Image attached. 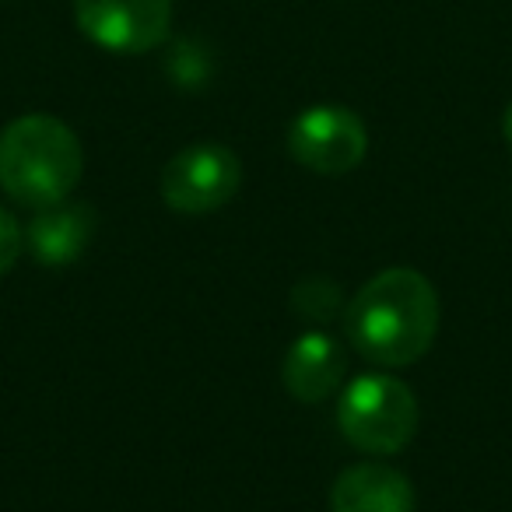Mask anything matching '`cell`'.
Here are the masks:
<instances>
[{
  "instance_id": "cell-9",
  "label": "cell",
  "mask_w": 512,
  "mask_h": 512,
  "mask_svg": "<svg viewBox=\"0 0 512 512\" xmlns=\"http://www.w3.org/2000/svg\"><path fill=\"white\" fill-rule=\"evenodd\" d=\"M414 488L390 463L365 460L341 470L330 488L334 512H414Z\"/></svg>"
},
{
  "instance_id": "cell-5",
  "label": "cell",
  "mask_w": 512,
  "mask_h": 512,
  "mask_svg": "<svg viewBox=\"0 0 512 512\" xmlns=\"http://www.w3.org/2000/svg\"><path fill=\"white\" fill-rule=\"evenodd\" d=\"M288 151L316 176H344L358 169L369 151V130L362 116L344 106H313L288 127Z\"/></svg>"
},
{
  "instance_id": "cell-4",
  "label": "cell",
  "mask_w": 512,
  "mask_h": 512,
  "mask_svg": "<svg viewBox=\"0 0 512 512\" xmlns=\"http://www.w3.org/2000/svg\"><path fill=\"white\" fill-rule=\"evenodd\" d=\"M242 165L225 144H190L162 169V200L176 214H211L239 193Z\"/></svg>"
},
{
  "instance_id": "cell-7",
  "label": "cell",
  "mask_w": 512,
  "mask_h": 512,
  "mask_svg": "<svg viewBox=\"0 0 512 512\" xmlns=\"http://www.w3.org/2000/svg\"><path fill=\"white\" fill-rule=\"evenodd\" d=\"M348 372L341 344L323 330H309L288 348L285 365H281V383L299 404H323L334 397Z\"/></svg>"
},
{
  "instance_id": "cell-10",
  "label": "cell",
  "mask_w": 512,
  "mask_h": 512,
  "mask_svg": "<svg viewBox=\"0 0 512 512\" xmlns=\"http://www.w3.org/2000/svg\"><path fill=\"white\" fill-rule=\"evenodd\" d=\"M292 309L309 323H330L337 320V313L344 309L341 302V285L330 278H306L302 285H295L292 292Z\"/></svg>"
},
{
  "instance_id": "cell-3",
  "label": "cell",
  "mask_w": 512,
  "mask_h": 512,
  "mask_svg": "<svg viewBox=\"0 0 512 512\" xmlns=\"http://www.w3.org/2000/svg\"><path fill=\"white\" fill-rule=\"evenodd\" d=\"M418 400L404 379L390 372H365L351 379L337 404L341 435L369 456H393L418 432Z\"/></svg>"
},
{
  "instance_id": "cell-2",
  "label": "cell",
  "mask_w": 512,
  "mask_h": 512,
  "mask_svg": "<svg viewBox=\"0 0 512 512\" xmlns=\"http://www.w3.org/2000/svg\"><path fill=\"white\" fill-rule=\"evenodd\" d=\"M85 176V151L64 120L29 113L0 130V190L39 211L67 200Z\"/></svg>"
},
{
  "instance_id": "cell-11",
  "label": "cell",
  "mask_w": 512,
  "mask_h": 512,
  "mask_svg": "<svg viewBox=\"0 0 512 512\" xmlns=\"http://www.w3.org/2000/svg\"><path fill=\"white\" fill-rule=\"evenodd\" d=\"M169 74L183 88H204L211 78V57L193 43H176L169 53Z\"/></svg>"
},
{
  "instance_id": "cell-6",
  "label": "cell",
  "mask_w": 512,
  "mask_h": 512,
  "mask_svg": "<svg viewBox=\"0 0 512 512\" xmlns=\"http://www.w3.org/2000/svg\"><path fill=\"white\" fill-rule=\"evenodd\" d=\"M78 29L109 53H148L169 39L172 0H74Z\"/></svg>"
},
{
  "instance_id": "cell-8",
  "label": "cell",
  "mask_w": 512,
  "mask_h": 512,
  "mask_svg": "<svg viewBox=\"0 0 512 512\" xmlns=\"http://www.w3.org/2000/svg\"><path fill=\"white\" fill-rule=\"evenodd\" d=\"M95 232V211L81 200H60L39 207L25 228V246L43 267H71L88 249Z\"/></svg>"
},
{
  "instance_id": "cell-1",
  "label": "cell",
  "mask_w": 512,
  "mask_h": 512,
  "mask_svg": "<svg viewBox=\"0 0 512 512\" xmlns=\"http://www.w3.org/2000/svg\"><path fill=\"white\" fill-rule=\"evenodd\" d=\"M348 341L383 369H404L428 355L439 334V295L414 267L379 271L344 309Z\"/></svg>"
},
{
  "instance_id": "cell-12",
  "label": "cell",
  "mask_w": 512,
  "mask_h": 512,
  "mask_svg": "<svg viewBox=\"0 0 512 512\" xmlns=\"http://www.w3.org/2000/svg\"><path fill=\"white\" fill-rule=\"evenodd\" d=\"M25 249V232L15 221V214L0 207V278L18 264V256Z\"/></svg>"
},
{
  "instance_id": "cell-13",
  "label": "cell",
  "mask_w": 512,
  "mask_h": 512,
  "mask_svg": "<svg viewBox=\"0 0 512 512\" xmlns=\"http://www.w3.org/2000/svg\"><path fill=\"white\" fill-rule=\"evenodd\" d=\"M502 134H505V141L512 144V102H509V109H505V116H502Z\"/></svg>"
}]
</instances>
